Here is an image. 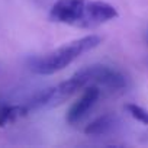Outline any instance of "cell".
Segmentation results:
<instances>
[{
  "label": "cell",
  "mask_w": 148,
  "mask_h": 148,
  "mask_svg": "<svg viewBox=\"0 0 148 148\" xmlns=\"http://www.w3.org/2000/svg\"><path fill=\"white\" fill-rule=\"evenodd\" d=\"M102 42V38L97 35H87L80 39L71 41L64 44L62 47L42 55L32 58L29 61V68L39 76H49V74L58 73L68 67L73 61H76L84 52L96 48Z\"/></svg>",
  "instance_id": "obj_1"
},
{
  "label": "cell",
  "mask_w": 148,
  "mask_h": 148,
  "mask_svg": "<svg viewBox=\"0 0 148 148\" xmlns=\"http://www.w3.org/2000/svg\"><path fill=\"white\" fill-rule=\"evenodd\" d=\"M77 74L87 86H97L100 92L113 95L126 89V77L113 67L93 64L77 71Z\"/></svg>",
  "instance_id": "obj_2"
},
{
  "label": "cell",
  "mask_w": 148,
  "mask_h": 148,
  "mask_svg": "<svg viewBox=\"0 0 148 148\" xmlns=\"http://www.w3.org/2000/svg\"><path fill=\"white\" fill-rule=\"evenodd\" d=\"M49 19L76 28H90L89 0H58L51 8Z\"/></svg>",
  "instance_id": "obj_3"
},
{
  "label": "cell",
  "mask_w": 148,
  "mask_h": 148,
  "mask_svg": "<svg viewBox=\"0 0 148 148\" xmlns=\"http://www.w3.org/2000/svg\"><path fill=\"white\" fill-rule=\"evenodd\" d=\"M102 96V92L97 86H87L83 89L82 96L71 105V108L67 112L65 121L70 125H76L79 123L89 112L90 109L96 105V102L99 100V97Z\"/></svg>",
  "instance_id": "obj_4"
},
{
  "label": "cell",
  "mask_w": 148,
  "mask_h": 148,
  "mask_svg": "<svg viewBox=\"0 0 148 148\" xmlns=\"http://www.w3.org/2000/svg\"><path fill=\"white\" fill-rule=\"evenodd\" d=\"M116 123H118L116 116H113V115H102L97 119H95L93 122H90L86 126L84 132L87 135H106V134H109V132H112L115 129Z\"/></svg>",
  "instance_id": "obj_5"
},
{
  "label": "cell",
  "mask_w": 148,
  "mask_h": 148,
  "mask_svg": "<svg viewBox=\"0 0 148 148\" xmlns=\"http://www.w3.org/2000/svg\"><path fill=\"white\" fill-rule=\"evenodd\" d=\"M26 113L29 112L25 108V105H10L6 102H0V128L15 122Z\"/></svg>",
  "instance_id": "obj_6"
},
{
  "label": "cell",
  "mask_w": 148,
  "mask_h": 148,
  "mask_svg": "<svg viewBox=\"0 0 148 148\" xmlns=\"http://www.w3.org/2000/svg\"><path fill=\"white\" fill-rule=\"evenodd\" d=\"M125 109L128 110V113H129L134 119H136V121L141 122L142 125H148V110H147V109H144L142 106L135 105V103H128V105L125 106Z\"/></svg>",
  "instance_id": "obj_7"
},
{
  "label": "cell",
  "mask_w": 148,
  "mask_h": 148,
  "mask_svg": "<svg viewBox=\"0 0 148 148\" xmlns=\"http://www.w3.org/2000/svg\"><path fill=\"white\" fill-rule=\"evenodd\" d=\"M145 39H147V42H148V31L145 32Z\"/></svg>",
  "instance_id": "obj_8"
}]
</instances>
